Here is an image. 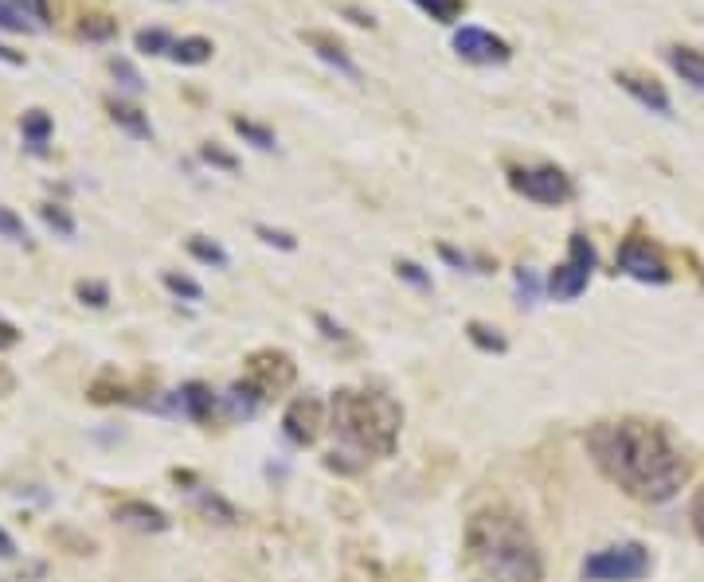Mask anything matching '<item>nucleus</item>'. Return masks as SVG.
Segmentation results:
<instances>
[{
    "instance_id": "nucleus-1",
    "label": "nucleus",
    "mask_w": 704,
    "mask_h": 582,
    "mask_svg": "<svg viewBox=\"0 0 704 582\" xmlns=\"http://www.w3.org/2000/svg\"><path fill=\"white\" fill-rule=\"evenodd\" d=\"M583 450L611 485L642 505L674 501L693 477L689 454L650 418H603L583 434Z\"/></svg>"
},
{
    "instance_id": "nucleus-2",
    "label": "nucleus",
    "mask_w": 704,
    "mask_h": 582,
    "mask_svg": "<svg viewBox=\"0 0 704 582\" xmlns=\"http://www.w3.org/2000/svg\"><path fill=\"white\" fill-rule=\"evenodd\" d=\"M462 552L478 582H544V552L513 508L489 505L466 520Z\"/></svg>"
},
{
    "instance_id": "nucleus-3",
    "label": "nucleus",
    "mask_w": 704,
    "mask_h": 582,
    "mask_svg": "<svg viewBox=\"0 0 704 582\" xmlns=\"http://www.w3.org/2000/svg\"><path fill=\"white\" fill-rule=\"evenodd\" d=\"M329 427L337 434V450L325 457L329 469L349 473V461L361 469L372 457H391L400 446L403 407L380 388H341L329 398Z\"/></svg>"
},
{
    "instance_id": "nucleus-4",
    "label": "nucleus",
    "mask_w": 704,
    "mask_h": 582,
    "mask_svg": "<svg viewBox=\"0 0 704 582\" xmlns=\"http://www.w3.org/2000/svg\"><path fill=\"white\" fill-rule=\"evenodd\" d=\"M650 571H654V555L645 552V544H638V540L606 544L583 559L587 582H642Z\"/></svg>"
},
{
    "instance_id": "nucleus-5",
    "label": "nucleus",
    "mask_w": 704,
    "mask_h": 582,
    "mask_svg": "<svg viewBox=\"0 0 704 582\" xmlns=\"http://www.w3.org/2000/svg\"><path fill=\"white\" fill-rule=\"evenodd\" d=\"M508 188L540 207H564L567 200H576V185L560 165H513Z\"/></svg>"
},
{
    "instance_id": "nucleus-6",
    "label": "nucleus",
    "mask_w": 704,
    "mask_h": 582,
    "mask_svg": "<svg viewBox=\"0 0 704 582\" xmlns=\"http://www.w3.org/2000/svg\"><path fill=\"white\" fill-rule=\"evenodd\" d=\"M599 266V254H595V243L587 239L583 231H576L567 239V258L556 266V270L548 274V298L556 301H576L583 298L587 282H591V274Z\"/></svg>"
},
{
    "instance_id": "nucleus-7",
    "label": "nucleus",
    "mask_w": 704,
    "mask_h": 582,
    "mask_svg": "<svg viewBox=\"0 0 704 582\" xmlns=\"http://www.w3.org/2000/svg\"><path fill=\"white\" fill-rule=\"evenodd\" d=\"M615 266L626 274V278H634V282H645V286L674 282V270H669V263H665L662 246L650 243L645 235H630V239L618 243Z\"/></svg>"
},
{
    "instance_id": "nucleus-8",
    "label": "nucleus",
    "mask_w": 704,
    "mask_h": 582,
    "mask_svg": "<svg viewBox=\"0 0 704 582\" xmlns=\"http://www.w3.org/2000/svg\"><path fill=\"white\" fill-rule=\"evenodd\" d=\"M450 48H454L458 59L474 63V67H501V63L513 59V43L505 36H498V31L478 28V24H462L454 31V39H450Z\"/></svg>"
},
{
    "instance_id": "nucleus-9",
    "label": "nucleus",
    "mask_w": 704,
    "mask_h": 582,
    "mask_svg": "<svg viewBox=\"0 0 704 582\" xmlns=\"http://www.w3.org/2000/svg\"><path fill=\"white\" fill-rule=\"evenodd\" d=\"M325 415H329V407L317 395L290 398L282 410V434L290 438L293 446H313L325 430Z\"/></svg>"
},
{
    "instance_id": "nucleus-10",
    "label": "nucleus",
    "mask_w": 704,
    "mask_h": 582,
    "mask_svg": "<svg viewBox=\"0 0 704 582\" xmlns=\"http://www.w3.org/2000/svg\"><path fill=\"white\" fill-rule=\"evenodd\" d=\"M293 376H298V368H293V359L286 356L282 349H259L247 356V376L243 379H251L254 388L263 391L266 398L290 388Z\"/></svg>"
},
{
    "instance_id": "nucleus-11",
    "label": "nucleus",
    "mask_w": 704,
    "mask_h": 582,
    "mask_svg": "<svg viewBox=\"0 0 704 582\" xmlns=\"http://www.w3.org/2000/svg\"><path fill=\"white\" fill-rule=\"evenodd\" d=\"M615 83L626 90V94L634 98L638 106H645L650 114L657 117H674V98L665 94V87L657 78H645V75H634V71H618Z\"/></svg>"
},
{
    "instance_id": "nucleus-12",
    "label": "nucleus",
    "mask_w": 704,
    "mask_h": 582,
    "mask_svg": "<svg viewBox=\"0 0 704 582\" xmlns=\"http://www.w3.org/2000/svg\"><path fill=\"white\" fill-rule=\"evenodd\" d=\"M302 43L313 51V55L322 59V63H329L337 75L344 78H361V67H356V59L349 55V48H344L341 39L329 36V31H302Z\"/></svg>"
},
{
    "instance_id": "nucleus-13",
    "label": "nucleus",
    "mask_w": 704,
    "mask_h": 582,
    "mask_svg": "<svg viewBox=\"0 0 704 582\" xmlns=\"http://www.w3.org/2000/svg\"><path fill=\"white\" fill-rule=\"evenodd\" d=\"M219 398H224V395H215L208 383H200V379H188L185 388L176 391V410L204 427V422H212L215 407H219Z\"/></svg>"
},
{
    "instance_id": "nucleus-14",
    "label": "nucleus",
    "mask_w": 704,
    "mask_h": 582,
    "mask_svg": "<svg viewBox=\"0 0 704 582\" xmlns=\"http://www.w3.org/2000/svg\"><path fill=\"white\" fill-rule=\"evenodd\" d=\"M114 520L117 524H126V528H134V532H168V520L165 513L156 505H146V501H122V505L114 508Z\"/></svg>"
},
{
    "instance_id": "nucleus-15",
    "label": "nucleus",
    "mask_w": 704,
    "mask_h": 582,
    "mask_svg": "<svg viewBox=\"0 0 704 582\" xmlns=\"http://www.w3.org/2000/svg\"><path fill=\"white\" fill-rule=\"evenodd\" d=\"M665 63L674 67V75H681V83H689V87L704 94V51L701 48L674 43V48H665Z\"/></svg>"
},
{
    "instance_id": "nucleus-16",
    "label": "nucleus",
    "mask_w": 704,
    "mask_h": 582,
    "mask_svg": "<svg viewBox=\"0 0 704 582\" xmlns=\"http://www.w3.org/2000/svg\"><path fill=\"white\" fill-rule=\"evenodd\" d=\"M106 110H110V117H114V126L126 129L134 141H153V126H149V117L137 106H129L122 98H106Z\"/></svg>"
},
{
    "instance_id": "nucleus-17",
    "label": "nucleus",
    "mask_w": 704,
    "mask_h": 582,
    "mask_svg": "<svg viewBox=\"0 0 704 582\" xmlns=\"http://www.w3.org/2000/svg\"><path fill=\"white\" fill-rule=\"evenodd\" d=\"M20 134H24V146L32 149V153H48V141L51 134H55V122H51V114H43V110H28V114L20 117Z\"/></svg>"
},
{
    "instance_id": "nucleus-18",
    "label": "nucleus",
    "mask_w": 704,
    "mask_h": 582,
    "mask_svg": "<svg viewBox=\"0 0 704 582\" xmlns=\"http://www.w3.org/2000/svg\"><path fill=\"white\" fill-rule=\"evenodd\" d=\"M215 51V43L208 36H180L173 43V51H168V59L173 63H180V67H200V63H208Z\"/></svg>"
},
{
    "instance_id": "nucleus-19",
    "label": "nucleus",
    "mask_w": 704,
    "mask_h": 582,
    "mask_svg": "<svg viewBox=\"0 0 704 582\" xmlns=\"http://www.w3.org/2000/svg\"><path fill=\"white\" fill-rule=\"evenodd\" d=\"M466 340L478 352H489V356H505V352H508L505 332L493 329V325H486V320H469V325H466Z\"/></svg>"
},
{
    "instance_id": "nucleus-20",
    "label": "nucleus",
    "mask_w": 704,
    "mask_h": 582,
    "mask_svg": "<svg viewBox=\"0 0 704 582\" xmlns=\"http://www.w3.org/2000/svg\"><path fill=\"white\" fill-rule=\"evenodd\" d=\"M188 254H192L196 263L212 266V270H227V266H231V258H227L224 246L212 243V239H204V235H192V239H188Z\"/></svg>"
},
{
    "instance_id": "nucleus-21",
    "label": "nucleus",
    "mask_w": 704,
    "mask_h": 582,
    "mask_svg": "<svg viewBox=\"0 0 704 582\" xmlns=\"http://www.w3.org/2000/svg\"><path fill=\"white\" fill-rule=\"evenodd\" d=\"M110 75L117 78V90H126V94H146V78H141V71L129 63L126 55H110Z\"/></svg>"
},
{
    "instance_id": "nucleus-22",
    "label": "nucleus",
    "mask_w": 704,
    "mask_h": 582,
    "mask_svg": "<svg viewBox=\"0 0 704 582\" xmlns=\"http://www.w3.org/2000/svg\"><path fill=\"white\" fill-rule=\"evenodd\" d=\"M231 129L239 137H243L247 146L263 149V153H271L274 146H278V137H274V129L259 126V122H251V117H231Z\"/></svg>"
},
{
    "instance_id": "nucleus-23",
    "label": "nucleus",
    "mask_w": 704,
    "mask_h": 582,
    "mask_svg": "<svg viewBox=\"0 0 704 582\" xmlns=\"http://www.w3.org/2000/svg\"><path fill=\"white\" fill-rule=\"evenodd\" d=\"M513 286H517L520 305H537L540 293H548V286L540 282V274L532 270V266H517V274H513Z\"/></svg>"
},
{
    "instance_id": "nucleus-24",
    "label": "nucleus",
    "mask_w": 704,
    "mask_h": 582,
    "mask_svg": "<svg viewBox=\"0 0 704 582\" xmlns=\"http://www.w3.org/2000/svg\"><path fill=\"white\" fill-rule=\"evenodd\" d=\"M39 219L48 231H55L59 239H75V219L63 204H39Z\"/></svg>"
},
{
    "instance_id": "nucleus-25",
    "label": "nucleus",
    "mask_w": 704,
    "mask_h": 582,
    "mask_svg": "<svg viewBox=\"0 0 704 582\" xmlns=\"http://www.w3.org/2000/svg\"><path fill=\"white\" fill-rule=\"evenodd\" d=\"M173 43H176V39L168 36L165 28H141L134 36V48L141 51V55H168V51H173Z\"/></svg>"
},
{
    "instance_id": "nucleus-26",
    "label": "nucleus",
    "mask_w": 704,
    "mask_h": 582,
    "mask_svg": "<svg viewBox=\"0 0 704 582\" xmlns=\"http://www.w3.org/2000/svg\"><path fill=\"white\" fill-rule=\"evenodd\" d=\"M78 36L90 39V43H106V39L117 36V20L102 16V12H95V16H83V24H78Z\"/></svg>"
},
{
    "instance_id": "nucleus-27",
    "label": "nucleus",
    "mask_w": 704,
    "mask_h": 582,
    "mask_svg": "<svg viewBox=\"0 0 704 582\" xmlns=\"http://www.w3.org/2000/svg\"><path fill=\"white\" fill-rule=\"evenodd\" d=\"M39 24L28 16V12H20L12 0H0V31H16V36H24V31H36Z\"/></svg>"
},
{
    "instance_id": "nucleus-28",
    "label": "nucleus",
    "mask_w": 704,
    "mask_h": 582,
    "mask_svg": "<svg viewBox=\"0 0 704 582\" xmlns=\"http://www.w3.org/2000/svg\"><path fill=\"white\" fill-rule=\"evenodd\" d=\"M430 20H439V24H454V20L466 12V0H415Z\"/></svg>"
},
{
    "instance_id": "nucleus-29",
    "label": "nucleus",
    "mask_w": 704,
    "mask_h": 582,
    "mask_svg": "<svg viewBox=\"0 0 704 582\" xmlns=\"http://www.w3.org/2000/svg\"><path fill=\"white\" fill-rule=\"evenodd\" d=\"M161 282H165V290L173 293V298H185V301H200V298H204V286L192 282V278H185V274H176V270L161 274Z\"/></svg>"
},
{
    "instance_id": "nucleus-30",
    "label": "nucleus",
    "mask_w": 704,
    "mask_h": 582,
    "mask_svg": "<svg viewBox=\"0 0 704 582\" xmlns=\"http://www.w3.org/2000/svg\"><path fill=\"white\" fill-rule=\"evenodd\" d=\"M0 239H9V243H24L28 246L32 239H28V224L20 219L12 207H0Z\"/></svg>"
},
{
    "instance_id": "nucleus-31",
    "label": "nucleus",
    "mask_w": 704,
    "mask_h": 582,
    "mask_svg": "<svg viewBox=\"0 0 704 582\" xmlns=\"http://www.w3.org/2000/svg\"><path fill=\"white\" fill-rule=\"evenodd\" d=\"M196 505L204 516H219V524H235V508L219 493H196Z\"/></svg>"
},
{
    "instance_id": "nucleus-32",
    "label": "nucleus",
    "mask_w": 704,
    "mask_h": 582,
    "mask_svg": "<svg viewBox=\"0 0 704 582\" xmlns=\"http://www.w3.org/2000/svg\"><path fill=\"white\" fill-rule=\"evenodd\" d=\"M395 274H400V282L415 286L419 293H430V290H435V282H430V274L423 270L419 263H411V258H400V263H395Z\"/></svg>"
},
{
    "instance_id": "nucleus-33",
    "label": "nucleus",
    "mask_w": 704,
    "mask_h": 582,
    "mask_svg": "<svg viewBox=\"0 0 704 582\" xmlns=\"http://www.w3.org/2000/svg\"><path fill=\"white\" fill-rule=\"evenodd\" d=\"M75 298L90 309H106L110 305V286L106 282H78L75 286Z\"/></svg>"
},
{
    "instance_id": "nucleus-34",
    "label": "nucleus",
    "mask_w": 704,
    "mask_h": 582,
    "mask_svg": "<svg viewBox=\"0 0 704 582\" xmlns=\"http://www.w3.org/2000/svg\"><path fill=\"white\" fill-rule=\"evenodd\" d=\"M200 161L212 168H224V173H239V156L227 153V149H219V146H200Z\"/></svg>"
},
{
    "instance_id": "nucleus-35",
    "label": "nucleus",
    "mask_w": 704,
    "mask_h": 582,
    "mask_svg": "<svg viewBox=\"0 0 704 582\" xmlns=\"http://www.w3.org/2000/svg\"><path fill=\"white\" fill-rule=\"evenodd\" d=\"M254 235H259L266 246H278V251H298V239H293L290 231H278V227L254 224Z\"/></svg>"
},
{
    "instance_id": "nucleus-36",
    "label": "nucleus",
    "mask_w": 704,
    "mask_h": 582,
    "mask_svg": "<svg viewBox=\"0 0 704 582\" xmlns=\"http://www.w3.org/2000/svg\"><path fill=\"white\" fill-rule=\"evenodd\" d=\"M20 12H28L32 20H36L39 28H48L51 24V9H48V0H12Z\"/></svg>"
},
{
    "instance_id": "nucleus-37",
    "label": "nucleus",
    "mask_w": 704,
    "mask_h": 582,
    "mask_svg": "<svg viewBox=\"0 0 704 582\" xmlns=\"http://www.w3.org/2000/svg\"><path fill=\"white\" fill-rule=\"evenodd\" d=\"M439 254H442V263H450L454 270H469V266H474V258H469V254L454 251V246H447V243L439 246Z\"/></svg>"
},
{
    "instance_id": "nucleus-38",
    "label": "nucleus",
    "mask_w": 704,
    "mask_h": 582,
    "mask_svg": "<svg viewBox=\"0 0 704 582\" xmlns=\"http://www.w3.org/2000/svg\"><path fill=\"white\" fill-rule=\"evenodd\" d=\"M689 516H693V532H696V540L704 544V489L693 496V508H689Z\"/></svg>"
},
{
    "instance_id": "nucleus-39",
    "label": "nucleus",
    "mask_w": 704,
    "mask_h": 582,
    "mask_svg": "<svg viewBox=\"0 0 704 582\" xmlns=\"http://www.w3.org/2000/svg\"><path fill=\"white\" fill-rule=\"evenodd\" d=\"M317 329H322V337H329V340H349V332H344L332 317H325V313H317Z\"/></svg>"
},
{
    "instance_id": "nucleus-40",
    "label": "nucleus",
    "mask_w": 704,
    "mask_h": 582,
    "mask_svg": "<svg viewBox=\"0 0 704 582\" xmlns=\"http://www.w3.org/2000/svg\"><path fill=\"white\" fill-rule=\"evenodd\" d=\"M344 16L356 24V28H376V20H372V12H364V9H352V4H344Z\"/></svg>"
},
{
    "instance_id": "nucleus-41",
    "label": "nucleus",
    "mask_w": 704,
    "mask_h": 582,
    "mask_svg": "<svg viewBox=\"0 0 704 582\" xmlns=\"http://www.w3.org/2000/svg\"><path fill=\"white\" fill-rule=\"evenodd\" d=\"M20 340V332H16V325H9V320H0V352L4 349H12Z\"/></svg>"
},
{
    "instance_id": "nucleus-42",
    "label": "nucleus",
    "mask_w": 704,
    "mask_h": 582,
    "mask_svg": "<svg viewBox=\"0 0 704 582\" xmlns=\"http://www.w3.org/2000/svg\"><path fill=\"white\" fill-rule=\"evenodd\" d=\"M0 63H9V67H24V55H20V51H12V48H4V43H0Z\"/></svg>"
},
{
    "instance_id": "nucleus-43",
    "label": "nucleus",
    "mask_w": 704,
    "mask_h": 582,
    "mask_svg": "<svg viewBox=\"0 0 704 582\" xmlns=\"http://www.w3.org/2000/svg\"><path fill=\"white\" fill-rule=\"evenodd\" d=\"M16 555V544H12V535L0 528V559H12Z\"/></svg>"
}]
</instances>
